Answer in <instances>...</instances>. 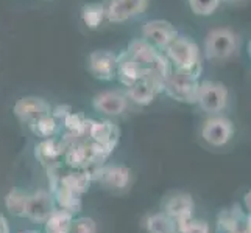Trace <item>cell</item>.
<instances>
[{
  "instance_id": "6da1fadb",
  "label": "cell",
  "mask_w": 251,
  "mask_h": 233,
  "mask_svg": "<svg viewBox=\"0 0 251 233\" xmlns=\"http://www.w3.org/2000/svg\"><path fill=\"white\" fill-rule=\"evenodd\" d=\"M201 72L192 70H175L170 72V75L164 81V89L172 98L183 103H197L198 87H200V78Z\"/></svg>"
},
{
  "instance_id": "7a4b0ae2",
  "label": "cell",
  "mask_w": 251,
  "mask_h": 233,
  "mask_svg": "<svg viewBox=\"0 0 251 233\" xmlns=\"http://www.w3.org/2000/svg\"><path fill=\"white\" fill-rule=\"evenodd\" d=\"M167 56L170 58L172 64L176 67V70H192L201 72L200 51L189 38L176 36L167 45Z\"/></svg>"
},
{
  "instance_id": "3957f363",
  "label": "cell",
  "mask_w": 251,
  "mask_h": 233,
  "mask_svg": "<svg viewBox=\"0 0 251 233\" xmlns=\"http://www.w3.org/2000/svg\"><path fill=\"white\" fill-rule=\"evenodd\" d=\"M237 36L229 28H215L204 39V53L207 59H226L237 48Z\"/></svg>"
},
{
  "instance_id": "277c9868",
  "label": "cell",
  "mask_w": 251,
  "mask_h": 233,
  "mask_svg": "<svg viewBox=\"0 0 251 233\" xmlns=\"http://www.w3.org/2000/svg\"><path fill=\"white\" fill-rule=\"evenodd\" d=\"M228 89L219 81H203L198 87L197 103L207 114H219L228 105Z\"/></svg>"
},
{
  "instance_id": "5b68a950",
  "label": "cell",
  "mask_w": 251,
  "mask_h": 233,
  "mask_svg": "<svg viewBox=\"0 0 251 233\" xmlns=\"http://www.w3.org/2000/svg\"><path fill=\"white\" fill-rule=\"evenodd\" d=\"M201 137L207 145L214 146V148H222L234 137V125L226 117H212L204 122L201 127Z\"/></svg>"
},
{
  "instance_id": "8992f818",
  "label": "cell",
  "mask_w": 251,
  "mask_h": 233,
  "mask_svg": "<svg viewBox=\"0 0 251 233\" xmlns=\"http://www.w3.org/2000/svg\"><path fill=\"white\" fill-rule=\"evenodd\" d=\"M162 212L170 216L176 224L183 222L186 219L192 218L194 212V199L192 196L187 193H175L169 197L162 204Z\"/></svg>"
},
{
  "instance_id": "52a82bcc",
  "label": "cell",
  "mask_w": 251,
  "mask_h": 233,
  "mask_svg": "<svg viewBox=\"0 0 251 233\" xmlns=\"http://www.w3.org/2000/svg\"><path fill=\"white\" fill-rule=\"evenodd\" d=\"M178 36L173 25L166 21H153L144 27V38L147 42H151L153 45L167 48L170 42Z\"/></svg>"
},
{
  "instance_id": "ba28073f",
  "label": "cell",
  "mask_w": 251,
  "mask_h": 233,
  "mask_svg": "<svg viewBox=\"0 0 251 233\" xmlns=\"http://www.w3.org/2000/svg\"><path fill=\"white\" fill-rule=\"evenodd\" d=\"M149 0H112L108 8V19L112 22H122L136 14H141Z\"/></svg>"
},
{
  "instance_id": "9c48e42d",
  "label": "cell",
  "mask_w": 251,
  "mask_h": 233,
  "mask_svg": "<svg viewBox=\"0 0 251 233\" xmlns=\"http://www.w3.org/2000/svg\"><path fill=\"white\" fill-rule=\"evenodd\" d=\"M53 212L51 209V197L46 191H38L28 196L27 213L25 216L34 222H46L49 214Z\"/></svg>"
},
{
  "instance_id": "30bf717a",
  "label": "cell",
  "mask_w": 251,
  "mask_h": 233,
  "mask_svg": "<svg viewBox=\"0 0 251 233\" xmlns=\"http://www.w3.org/2000/svg\"><path fill=\"white\" fill-rule=\"evenodd\" d=\"M16 115L24 122H34L44 115H49V107L42 100L24 98L16 105Z\"/></svg>"
},
{
  "instance_id": "8fae6325",
  "label": "cell",
  "mask_w": 251,
  "mask_h": 233,
  "mask_svg": "<svg viewBox=\"0 0 251 233\" xmlns=\"http://www.w3.org/2000/svg\"><path fill=\"white\" fill-rule=\"evenodd\" d=\"M94 106L97 110L108 115H119L126 107V100L117 92H105L94 100Z\"/></svg>"
},
{
  "instance_id": "7c38bea8",
  "label": "cell",
  "mask_w": 251,
  "mask_h": 233,
  "mask_svg": "<svg viewBox=\"0 0 251 233\" xmlns=\"http://www.w3.org/2000/svg\"><path fill=\"white\" fill-rule=\"evenodd\" d=\"M99 180L109 188L124 190L129 184V169L125 167H108L100 171Z\"/></svg>"
},
{
  "instance_id": "4fadbf2b",
  "label": "cell",
  "mask_w": 251,
  "mask_h": 233,
  "mask_svg": "<svg viewBox=\"0 0 251 233\" xmlns=\"http://www.w3.org/2000/svg\"><path fill=\"white\" fill-rule=\"evenodd\" d=\"M55 201L59 205V209L72 214L78 213L81 210L80 194H76L75 191H72L71 188H67L63 184H59V187H55Z\"/></svg>"
},
{
  "instance_id": "5bb4252c",
  "label": "cell",
  "mask_w": 251,
  "mask_h": 233,
  "mask_svg": "<svg viewBox=\"0 0 251 233\" xmlns=\"http://www.w3.org/2000/svg\"><path fill=\"white\" fill-rule=\"evenodd\" d=\"M159 89L158 84L150 81L149 78H142L141 81H137L129 87V97H131L136 103L139 105H149V103L154 98Z\"/></svg>"
},
{
  "instance_id": "9a60e30c",
  "label": "cell",
  "mask_w": 251,
  "mask_h": 233,
  "mask_svg": "<svg viewBox=\"0 0 251 233\" xmlns=\"http://www.w3.org/2000/svg\"><path fill=\"white\" fill-rule=\"evenodd\" d=\"M91 135L95 140V143H99L100 146H103V148L108 149V151L114 146V143L117 140L116 127L111 123H95V125H92Z\"/></svg>"
},
{
  "instance_id": "2e32d148",
  "label": "cell",
  "mask_w": 251,
  "mask_h": 233,
  "mask_svg": "<svg viewBox=\"0 0 251 233\" xmlns=\"http://www.w3.org/2000/svg\"><path fill=\"white\" fill-rule=\"evenodd\" d=\"M145 227L149 233H176V222L164 212L150 214L145 221Z\"/></svg>"
},
{
  "instance_id": "e0dca14e",
  "label": "cell",
  "mask_w": 251,
  "mask_h": 233,
  "mask_svg": "<svg viewBox=\"0 0 251 233\" xmlns=\"http://www.w3.org/2000/svg\"><path fill=\"white\" fill-rule=\"evenodd\" d=\"M114 56L106 51H99L91 56V68L92 72L101 76V78H109L112 70H114Z\"/></svg>"
},
{
  "instance_id": "ac0fdd59",
  "label": "cell",
  "mask_w": 251,
  "mask_h": 233,
  "mask_svg": "<svg viewBox=\"0 0 251 233\" xmlns=\"http://www.w3.org/2000/svg\"><path fill=\"white\" fill-rule=\"evenodd\" d=\"M28 204V194L21 191V190H13L5 197V207L14 216H25Z\"/></svg>"
},
{
  "instance_id": "d6986e66",
  "label": "cell",
  "mask_w": 251,
  "mask_h": 233,
  "mask_svg": "<svg viewBox=\"0 0 251 233\" xmlns=\"http://www.w3.org/2000/svg\"><path fill=\"white\" fill-rule=\"evenodd\" d=\"M59 184H63L67 188H71L72 191H75L76 194H81L89 188L91 174H88V172H74V174H67V176L61 177Z\"/></svg>"
},
{
  "instance_id": "ffe728a7",
  "label": "cell",
  "mask_w": 251,
  "mask_h": 233,
  "mask_svg": "<svg viewBox=\"0 0 251 233\" xmlns=\"http://www.w3.org/2000/svg\"><path fill=\"white\" fill-rule=\"evenodd\" d=\"M240 210L237 209L236 212H223L219 218V230H223V233H240L239 232V224H240Z\"/></svg>"
},
{
  "instance_id": "44dd1931",
  "label": "cell",
  "mask_w": 251,
  "mask_h": 233,
  "mask_svg": "<svg viewBox=\"0 0 251 233\" xmlns=\"http://www.w3.org/2000/svg\"><path fill=\"white\" fill-rule=\"evenodd\" d=\"M222 0H189V6L197 16H211L220 6Z\"/></svg>"
},
{
  "instance_id": "7402d4cb",
  "label": "cell",
  "mask_w": 251,
  "mask_h": 233,
  "mask_svg": "<svg viewBox=\"0 0 251 233\" xmlns=\"http://www.w3.org/2000/svg\"><path fill=\"white\" fill-rule=\"evenodd\" d=\"M178 233H209V224L200 219H186L183 222L176 224Z\"/></svg>"
},
{
  "instance_id": "603a6c76",
  "label": "cell",
  "mask_w": 251,
  "mask_h": 233,
  "mask_svg": "<svg viewBox=\"0 0 251 233\" xmlns=\"http://www.w3.org/2000/svg\"><path fill=\"white\" fill-rule=\"evenodd\" d=\"M58 154H59V148L53 140H46L36 148V157H39L42 163L53 162L58 157Z\"/></svg>"
},
{
  "instance_id": "cb8c5ba5",
  "label": "cell",
  "mask_w": 251,
  "mask_h": 233,
  "mask_svg": "<svg viewBox=\"0 0 251 233\" xmlns=\"http://www.w3.org/2000/svg\"><path fill=\"white\" fill-rule=\"evenodd\" d=\"M55 127H56V123L55 120L51 118L50 115H44L38 120H34L33 122V129L34 132L39 134L41 137H49L55 132Z\"/></svg>"
},
{
  "instance_id": "d4e9b609",
  "label": "cell",
  "mask_w": 251,
  "mask_h": 233,
  "mask_svg": "<svg viewBox=\"0 0 251 233\" xmlns=\"http://www.w3.org/2000/svg\"><path fill=\"white\" fill-rule=\"evenodd\" d=\"M69 233H97V226L91 218L72 219Z\"/></svg>"
},
{
  "instance_id": "484cf974",
  "label": "cell",
  "mask_w": 251,
  "mask_h": 233,
  "mask_svg": "<svg viewBox=\"0 0 251 233\" xmlns=\"http://www.w3.org/2000/svg\"><path fill=\"white\" fill-rule=\"evenodd\" d=\"M101 6L99 5H91L86 8V13H84V21L86 23H89V27H95L100 21H101Z\"/></svg>"
},
{
  "instance_id": "4316f807",
  "label": "cell",
  "mask_w": 251,
  "mask_h": 233,
  "mask_svg": "<svg viewBox=\"0 0 251 233\" xmlns=\"http://www.w3.org/2000/svg\"><path fill=\"white\" fill-rule=\"evenodd\" d=\"M0 233H8V226H6V221L0 216Z\"/></svg>"
},
{
  "instance_id": "83f0119b",
  "label": "cell",
  "mask_w": 251,
  "mask_h": 233,
  "mask_svg": "<svg viewBox=\"0 0 251 233\" xmlns=\"http://www.w3.org/2000/svg\"><path fill=\"white\" fill-rule=\"evenodd\" d=\"M245 205H247V210L251 213V191L245 194Z\"/></svg>"
},
{
  "instance_id": "f1b7e54d",
  "label": "cell",
  "mask_w": 251,
  "mask_h": 233,
  "mask_svg": "<svg viewBox=\"0 0 251 233\" xmlns=\"http://www.w3.org/2000/svg\"><path fill=\"white\" fill-rule=\"evenodd\" d=\"M248 230H250V233H251V213L248 214Z\"/></svg>"
},
{
  "instance_id": "f546056e",
  "label": "cell",
  "mask_w": 251,
  "mask_h": 233,
  "mask_svg": "<svg viewBox=\"0 0 251 233\" xmlns=\"http://www.w3.org/2000/svg\"><path fill=\"white\" fill-rule=\"evenodd\" d=\"M248 56L251 58V42H250V44H248Z\"/></svg>"
},
{
  "instance_id": "4dcf8cb0",
  "label": "cell",
  "mask_w": 251,
  "mask_h": 233,
  "mask_svg": "<svg viewBox=\"0 0 251 233\" xmlns=\"http://www.w3.org/2000/svg\"><path fill=\"white\" fill-rule=\"evenodd\" d=\"M21 233H39V232H34V230H27V232H21Z\"/></svg>"
},
{
  "instance_id": "1f68e13d",
  "label": "cell",
  "mask_w": 251,
  "mask_h": 233,
  "mask_svg": "<svg viewBox=\"0 0 251 233\" xmlns=\"http://www.w3.org/2000/svg\"><path fill=\"white\" fill-rule=\"evenodd\" d=\"M229 2H239V0H229Z\"/></svg>"
},
{
  "instance_id": "d6a6232c",
  "label": "cell",
  "mask_w": 251,
  "mask_h": 233,
  "mask_svg": "<svg viewBox=\"0 0 251 233\" xmlns=\"http://www.w3.org/2000/svg\"><path fill=\"white\" fill-rule=\"evenodd\" d=\"M176 233H178V232H176Z\"/></svg>"
}]
</instances>
